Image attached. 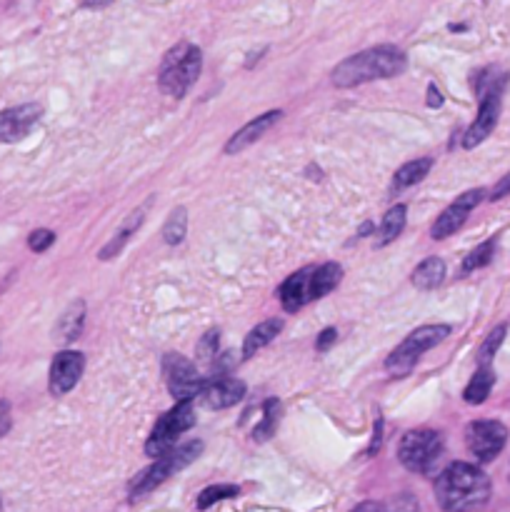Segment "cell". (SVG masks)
Masks as SVG:
<instances>
[{
    "instance_id": "3",
    "label": "cell",
    "mask_w": 510,
    "mask_h": 512,
    "mask_svg": "<svg viewBox=\"0 0 510 512\" xmlns=\"http://www.w3.org/2000/svg\"><path fill=\"white\" fill-rule=\"evenodd\" d=\"M200 68H203V55H200L198 45L178 43L165 53L163 63H160V90L170 98H183L198 80Z\"/></svg>"
},
{
    "instance_id": "33",
    "label": "cell",
    "mask_w": 510,
    "mask_h": 512,
    "mask_svg": "<svg viewBox=\"0 0 510 512\" xmlns=\"http://www.w3.org/2000/svg\"><path fill=\"white\" fill-rule=\"evenodd\" d=\"M508 193H510V173L505 175V178L500 180L498 185H495V190H493V200L503 198V195H508Z\"/></svg>"
},
{
    "instance_id": "28",
    "label": "cell",
    "mask_w": 510,
    "mask_h": 512,
    "mask_svg": "<svg viewBox=\"0 0 510 512\" xmlns=\"http://www.w3.org/2000/svg\"><path fill=\"white\" fill-rule=\"evenodd\" d=\"M493 253H495V243H493V240H488V243L478 245V248H475L473 253H470L468 258L463 260V268H460V273L468 275V273H473V270H478V268H483V265H488L490 258H493Z\"/></svg>"
},
{
    "instance_id": "32",
    "label": "cell",
    "mask_w": 510,
    "mask_h": 512,
    "mask_svg": "<svg viewBox=\"0 0 510 512\" xmlns=\"http://www.w3.org/2000/svg\"><path fill=\"white\" fill-rule=\"evenodd\" d=\"M335 340H338V330H335V328H325L323 333L318 335V343H315V348H318L320 353H325V350H328L330 345L335 343Z\"/></svg>"
},
{
    "instance_id": "37",
    "label": "cell",
    "mask_w": 510,
    "mask_h": 512,
    "mask_svg": "<svg viewBox=\"0 0 510 512\" xmlns=\"http://www.w3.org/2000/svg\"><path fill=\"white\" fill-rule=\"evenodd\" d=\"M10 430V418L8 415H0V435H5Z\"/></svg>"
},
{
    "instance_id": "1",
    "label": "cell",
    "mask_w": 510,
    "mask_h": 512,
    "mask_svg": "<svg viewBox=\"0 0 510 512\" xmlns=\"http://www.w3.org/2000/svg\"><path fill=\"white\" fill-rule=\"evenodd\" d=\"M435 500L445 512H475L490 500V480L470 463H453L435 480Z\"/></svg>"
},
{
    "instance_id": "25",
    "label": "cell",
    "mask_w": 510,
    "mask_h": 512,
    "mask_svg": "<svg viewBox=\"0 0 510 512\" xmlns=\"http://www.w3.org/2000/svg\"><path fill=\"white\" fill-rule=\"evenodd\" d=\"M185 233H188V213H185V208H175L163 228V240L168 245H178L183 243Z\"/></svg>"
},
{
    "instance_id": "8",
    "label": "cell",
    "mask_w": 510,
    "mask_h": 512,
    "mask_svg": "<svg viewBox=\"0 0 510 512\" xmlns=\"http://www.w3.org/2000/svg\"><path fill=\"white\" fill-rule=\"evenodd\" d=\"M163 375H165V385H168L170 395H173L178 403H193L195 398H200L205 388L203 375L198 373L193 363L183 355H165L163 358Z\"/></svg>"
},
{
    "instance_id": "7",
    "label": "cell",
    "mask_w": 510,
    "mask_h": 512,
    "mask_svg": "<svg viewBox=\"0 0 510 512\" xmlns=\"http://www.w3.org/2000/svg\"><path fill=\"white\" fill-rule=\"evenodd\" d=\"M195 425V410L193 403H178L173 410L163 415V418L155 423L153 433H150L148 443H145V455L148 458H160V455L170 453L178 443L180 435L185 430H190Z\"/></svg>"
},
{
    "instance_id": "21",
    "label": "cell",
    "mask_w": 510,
    "mask_h": 512,
    "mask_svg": "<svg viewBox=\"0 0 510 512\" xmlns=\"http://www.w3.org/2000/svg\"><path fill=\"white\" fill-rule=\"evenodd\" d=\"M340 275L343 268L338 263H325L320 268L313 270V280H310V290H313V300L325 298L328 293H333L340 283Z\"/></svg>"
},
{
    "instance_id": "11",
    "label": "cell",
    "mask_w": 510,
    "mask_h": 512,
    "mask_svg": "<svg viewBox=\"0 0 510 512\" xmlns=\"http://www.w3.org/2000/svg\"><path fill=\"white\" fill-rule=\"evenodd\" d=\"M85 370V358L83 353H75V350H63V353L55 355L53 365H50V393L55 398H63L70 390L78 385L80 375Z\"/></svg>"
},
{
    "instance_id": "23",
    "label": "cell",
    "mask_w": 510,
    "mask_h": 512,
    "mask_svg": "<svg viewBox=\"0 0 510 512\" xmlns=\"http://www.w3.org/2000/svg\"><path fill=\"white\" fill-rule=\"evenodd\" d=\"M430 168H433V158L410 160V163H405L403 168L395 173L393 190H405V188H410V185L420 183V180L430 173Z\"/></svg>"
},
{
    "instance_id": "16",
    "label": "cell",
    "mask_w": 510,
    "mask_h": 512,
    "mask_svg": "<svg viewBox=\"0 0 510 512\" xmlns=\"http://www.w3.org/2000/svg\"><path fill=\"white\" fill-rule=\"evenodd\" d=\"M280 115H283L280 110H270V113L258 115V118H253L250 123H245L243 128H240L238 133L228 140V145H225V153L235 155V153H240V150L250 148L253 143H258V140L263 138V135L268 133L275 123H278Z\"/></svg>"
},
{
    "instance_id": "10",
    "label": "cell",
    "mask_w": 510,
    "mask_h": 512,
    "mask_svg": "<svg viewBox=\"0 0 510 512\" xmlns=\"http://www.w3.org/2000/svg\"><path fill=\"white\" fill-rule=\"evenodd\" d=\"M43 108L38 103L15 105L0 113V143H18L38 125Z\"/></svg>"
},
{
    "instance_id": "14",
    "label": "cell",
    "mask_w": 510,
    "mask_h": 512,
    "mask_svg": "<svg viewBox=\"0 0 510 512\" xmlns=\"http://www.w3.org/2000/svg\"><path fill=\"white\" fill-rule=\"evenodd\" d=\"M245 395V383L240 380L228 378V375H218V378L205 380V388L200 393V403L210 410H225L233 408L243 400Z\"/></svg>"
},
{
    "instance_id": "15",
    "label": "cell",
    "mask_w": 510,
    "mask_h": 512,
    "mask_svg": "<svg viewBox=\"0 0 510 512\" xmlns=\"http://www.w3.org/2000/svg\"><path fill=\"white\" fill-rule=\"evenodd\" d=\"M315 268H303L298 273L290 275L283 285H280V303L288 313H298L308 303H313V290H310V280H313Z\"/></svg>"
},
{
    "instance_id": "29",
    "label": "cell",
    "mask_w": 510,
    "mask_h": 512,
    "mask_svg": "<svg viewBox=\"0 0 510 512\" xmlns=\"http://www.w3.org/2000/svg\"><path fill=\"white\" fill-rule=\"evenodd\" d=\"M505 325H500V328H495L493 333L488 335V340H485L483 343V348H480V353H478V360H480V365H483V368H490V360L495 358V353H498V348L500 345H503V338H505Z\"/></svg>"
},
{
    "instance_id": "27",
    "label": "cell",
    "mask_w": 510,
    "mask_h": 512,
    "mask_svg": "<svg viewBox=\"0 0 510 512\" xmlns=\"http://www.w3.org/2000/svg\"><path fill=\"white\" fill-rule=\"evenodd\" d=\"M240 490L235 488V485H210V488H205L203 493L198 495V510H208L210 505L220 503V500H228V498H235Z\"/></svg>"
},
{
    "instance_id": "5",
    "label": "cell",
    "mask_w": 510,
    "mask_h": 512,
    "mask_svg": "<svg viewBox=\"0 0 510 512\" xmlns=\"http://www.w3.org/2000/svg\"><path fill=\"white\" fill-rule=\"evenodd\" d=\"M450 335V325H423V328L413 330L393 353L385 360V370L395 378H403L410 370L415 368V363L420 360V355L428 353L430 348H435L438 343H443Z\"/></svg>"
},
{
    "instance_id": "9",
    "label": "cell",
    "mask_w": 510,
    "mask_h": 512,
    "mask_svg": "<svg viewBox=\"0 0 510 512\" xmlns=\"http://www.w3.org/2000/svg\"><path fill=\"white\" fill-rule=\"evenodd\" d=\"M508 443V428L498 420H475L465 430V445L478 463H490L503 453Z\"/></svg>"
},
{
    "instance_id": "35",
    "label": "cell",
    "mask_w": 510,
    "mask_h": 512,
    "mask_svg": "<svg viewBox=\"0 0 510 512\" xmlns=\"http://www.w3.org/2000/svg\"><path fill=\"white\" fill-rule=\"evenodd\" d=\"M428 95H430V100H428L430 108H438V105L443 103V98H440V93H435V85H430V88H428Z\"/></svg>"
},
{
    "instance_id": "18",
    "label": "cell",
    "mask_w": 510,
    "mask_h": 512,
    "mask_svg": "<svg viewBox=\"0 0 510 512\" xmlns=\"http://www.w3.org/2000/svg\"><path fill=\"white\" fill-rule=\"evenodd\" d=\"M85 323V303L83 300H75V303L68 305L63 315H60L58 325H55V340L60 343H73L78 340V335L83 333Z\"/></svg>"
},
{
    "instance_id": "34",
    "label": "cell",
    "mask_w": 510,
    "mask_h": 512,
    "mask_svg": "<svg viewBox=\"0 0 510 512\" xmlns=\"http://www.w3.org/2000/svg\"><path fill=\"white\" fill-rule=\"evenodd\" d=\"M355 512H388V510H385V505H378V503H363Z\"/></svg>"
},
{
    "instance_id": "20",
    "label": "cell",
    "mask_w": 510,
    "mask_h": 512,
    "mask_svg": "<svg viewBox=\"0 0 510 512\" xmlns=\"http://www.w3.org/2000/svg\"><path fill=\"white\" fill-rule=\"evenodd\" d=\"M405 215H408V208H405V205H395V208H390L388 213H385L383 223H380L378 228V235H375V245H378V248H385V245H390L400 233H403Z\"/></svg>"
},
{
    "instance_id": "13",
    "label": "cell",
    "mask_w": 510,
    "mask_h": 512,
    "mask_svg": "<svg viewBox=\"0 0 510 512\" xmlns=\"http://www.w3.org/2000/svg\"><path fill=\"white\" fill-rule=\"evenodd\" d=\"M498 118H500V90H488L483 103H480L478 118H475L473 123H470V128L465 130L463 148L470 150L475 148V145L483 143V140L495 130Z\"/></svg>"
},
{
    "instance_id": "4",
    "label": "cell",
    "mask_w": 510,
    "mask_h": 512,
    "mask_svg": "<svg viewBox=\"0 0 510 512\" xmlns=\"http://www.w3.org/2000/svg\"><path fill=\"white\" fill-rule=\"evenodd\" d=\"M200 453H203V443H200V440H190V443H185V445H175L170 453L155 458V463L150 465V468H145L143 473L135 475V480L130 483V498L135 500V498H140V495L155 490L158 485H163L170 475H175V473H180L183 468H188V465L193 463Z\"/></svg>"
},
{
    "instance_id": "36",
    "label": "cell",
    "mask_w": 510,
    "mask_h": 512,
    "mask_svg": "<svg viewBox=\"0 0 510 512\" xmlns=\"http://www.w3.org/2000/svg\"><path fill=\"white\" fill-rule=\"evenodd\" d=\"M83 5H88V8H103V5L113 3V0H80Z\"/></svg>"
},
{
    "instance_id": "24",
    "label": "cell",
    "mask_w": 510,
    "mask_h": 512,
    "mask_svg": "<svg viewBox=\"0 0 510 512\" xmlns=\"http://www.w3.org/2000/svg\"><path fill=\"white\" fill-rule=\"evenodd\" d=\"M493 383H495L493 370L480 368L478 373L473 375V380L468 383V388H465V393H463L465 403H468V405L485 403V400H488V395H490V390H493Z\"/></svg>"
},
{
    "instance_id": "12",
    "label": "cell",
    "mask_w": 510,
    "mask_h": 512,
    "mask_svg": "<svg viewBox=\"0 0 510 512\" xmlns=\"http://www.w3.org/2000/svg\"><path fill=\"white\" fill-rule=\"evenodd\" d=\"M483 195H485L483 190H468V193L460 195L458 200H453V203H450L448 208L440 213V218L433 223L430 235H433L435 240H443V238H448V235H453L455 230L465 223V218L470 215V210H473L475 205L483 200Z\"/></svg>"
},
{
    "instance_id": "19",
    "label": "cell",
    "mask_w": 510,
    "mask_h": 512,
    "mask_svg": "<svg viewBox=\"0 0 510 512\" xmlns=\"http://www.w3.org/2000/svg\"><path fill=\"white\" fill-rule=\"evenodd\" d=\"M280 330H283V320L280 318H270V320H263L260 325H255V328L248 333V338H245L243 358H253L258 350H263L265 345L273 343V338H278Z\"/></svg>"
},
{
    "instance_id": "26",
    "label": "cell",
    "mask_w": 510,
    "mask_h": 512,
    "mask_svg": "<svg viewBox=\"0 0 510 512\" xmlns=\"http://www.w3.org/2000/svg\"><path fill=\"white\" fill-rule=\"evenodd\" d=\"M278 415H280V403L275 398L265 400L263 405V423L258 425V428L253 430V438L258 440V443H263V440H268L270 435L275 433V428H278Z\"/></svg>"
},
{
    "instance_id": "2",
    "label": "cell",
    "mask_w": 510,
    "mask_h": 512,
    "mask_svg": "<svg viewBox=\"0 0 510 512\" xmlns=\"http://www.w3.org/2000/svg\"><path fill=\"white\" fill-rule=\"evenodd\" d=\"M408 65V58L395 45H378L358 55H350L343 63L335 65L333 85L335 88H353V85L370 83V80H385L400 75Z\"/></svg>"
},
{
    "instance_id": "17",
    "label": "cell",
    "mask_w": 510,
    "mask_h": 512,
    "mask_svg": "<svg viewBox=\"0 0 510 512\" xmlns=\"http://www.w3.org/2000/svg\"><path fill=\"white\" fill-rule=\"evenodd\" d=\"M150 203H153V198L145 200V203L140 205V208H135L133 213H130L128 218L123 220V225H120V228L115 230V235H113V238H110V243L105 245L103 250H100V255H98L100 260H110V258H113V255H118L120 250L125 248V243H128V240H130V235H133L135 230H138L140 225H143L145 213H148Z\"/></svg>"
},
{
    "instance_id": "31",
    "label": "cell",
    "mask_w": 510,
    "mask_h": 512,
    "mask_svg": "<svg viewBox=\"0 0 510 512\" xmlns=\"http://www.w3.org/2000/svg\"><path fill=\"white\" fill-rule=\"evenodd\" d=\"M55 243V233L53 230H35V233H30L28 238V248L33 250V253H45V250L50 248V245Z\"/></svg>"
},
{
    "instance_id": "22",
    "label": "cell",
    "mask_w": 510,
    "mask_h": 512,
    "mask_svg": "<svg viewBox=\"0 0 510 512\" xmlns=\"http://www.w3.org/2000/svg\"><path fill=\"white\" fill-rule=\"evenodd\" d=\"M445 278V263L440 258H428L413 270V285L420 290H435Z\"/></svg>"
},
{
    "instance_id": "6",
    "label": "cell",
    "mask_w": 510,
    "mask_h": 512,
    "mask_svg": "<svg viewBox=\"0 0 510 512\" xmlns=\"http://www.w3.org/2000/svg\"><path fill=\"white\" fill-rule=\"evenodd\" d=\"M443 455V438L435 430H410L398 445V460L410 473H430Z\"/></svg>"
},
{
    "instance_id": "30",
    "label": "cell",
    "mask_w": 510,
    "mask_h": 512,
    "mask_svg": "<svg viewBox=\"0 0 510 512\" xmlns=\"http://www.w3.org/2000/svg\"><path fill=\"white\" fill-rule=\"evenodd\" d=\"M218 330H208L198 343V360L200 363H213L218 358Z\"/></svg>"
}]
</instances>
